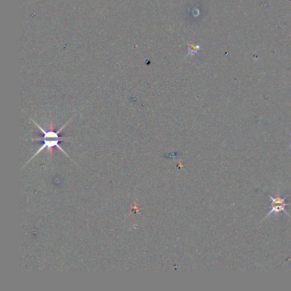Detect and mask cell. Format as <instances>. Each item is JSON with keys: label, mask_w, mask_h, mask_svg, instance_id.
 <instances>
[{"label": "cell", "mask_w": 291, "mask_h": 291, "mask_svg": "<svg viewBox=\"0 0 291 291\" xmlns=\"http://www.w3.org/2000/svg\"><path fill=\"white\" fill-rule=\"evenodd\" d=\"M72 119H73V118H71L69 121H67V122H66V123H65L64 125H63V126H62V127L58 130V131H56V132H53V131H51V130L46 132V131H45L44 129H43V128H42V127H40V126H39V125H38V124L37 123L36 121H34L33 120H32V119H31V121H32V123L34 124V125H36L38 129H39V131L42 132V133L44 134V137L42 138V139L44 140V144H42V146H40V148L38 149V151H37V152H36V153L34 154V155H33L32 157H31V159H30L29 161L26 162V164L24 165V167L28 164V163H29V162L32 161V159L38 156V154L40 153V152L43 151V150H45V149H46V150L49 151L50 156H52L53 153V148L56 147L57 149H58L59 150H61L62 153L64 154L65 156H67V157H68V158H70L68 154L65 152V150H63V149H62V148L61 147L60 145H59V142L61 141V140H63V139H68L69 138H60V137H59V134H60V132H62V130L64 129L65 127L68 126V124L71 121H72Z\"/></svg>", "instance_id": "obj_1"}, {"label": "cell", "mask_w": 291, "mask_h": 291, "mask_svg": "<svg viewBox=\"0 0 291 291\" xmlns=\"http://www.w3.org/2000/svg\"><path fill=\"white\" fill-rule=\"evenodd\" d=\"M290 136H291V132H290ZM291 144H290V145H289L288 150H290V149H291Z\"/></svg>", "instance_id": "obj_3"}, {"label": "cell", "mask_w": 291, "mask_h": 291, "mask_svg": "<svg viewBox=\"0 0 291 291\" xmlns=\"http://www.w3.org/2000/svg\"><path fill=\"white\" fill-rule=\"evenodd\" d=\"M269 199H270L272 202H271L270 205V210L268 213V215H266V217L262 220V221H265L266 219H268L269 216H270L272 214H277V215H280L281 212H284L285 214L288 215L289 218H291V216L288 212L286 211V208L287 206H291V203H286V199L288 198L289 196L286 197H282L280 196V191H278V194L276 195V197H274L273 196L269 195L268 196Z\"/></svg>", "instance_id": "obj_2"}]
</instances>
